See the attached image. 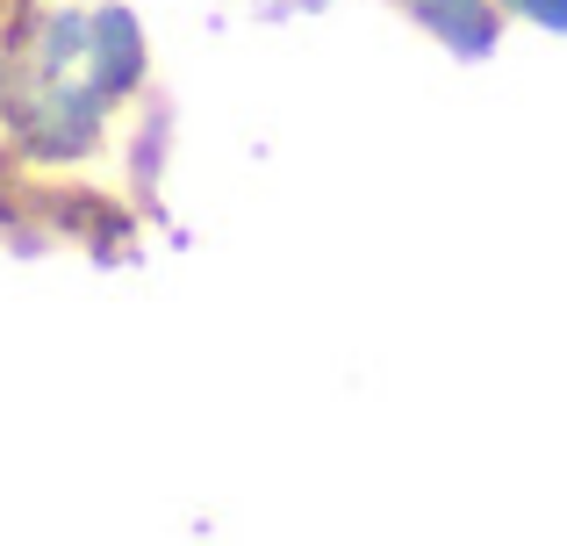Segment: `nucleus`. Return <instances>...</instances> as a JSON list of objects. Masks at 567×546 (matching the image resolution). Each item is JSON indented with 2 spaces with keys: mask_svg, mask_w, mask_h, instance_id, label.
I'll list each match as a JSON object with an SVG mask.
<instances>
[{
  "mask_svg": "<svg viewBox=\"0 0 567 546\" xmlns=\"http://www.w3.org/2000/svg\"><path fill=\"white\" fill-rule=\"evenodd\" d=\"M137 29L130 14H51L37 29V51L14 86V115H22L37 152H86L101 137L109 101L137 80Z\"/></svg>",
  "mask_w": 567,
  "mask_h": 546,
  "instance_id": "1",
  "label": "nucleus"
},
{
  "mask_svg": "<svg viewBox=\"0 0 567 546\" xmlns=\"http://www.w3.org/2000/svg\"><path fill=\"white\" fill-rule=\"evenodd\" d=\"M295 8H317V0H295Z\"/></svg>",
  "mask_w": 567,
  "mask_h": 546,
  "instance_id": "4",
  "label": "nucleus"
},
{
  "mask_svg": "<svg viewBox=\"0 0 567 546\" xmlns=\"http://www.w3.org/2000/svg\"><path fill=\"white\" fill-rule=\"evenodd\" d=\"M410 14L424 29H439L445 51H460V58H482L496 43V8L488 0H410Z\"/></svg>",
  "mask_w": 567,
  "mask_h": 546,
  "instance_id": "2",
  "label": "nucleus"
},
{
  "mask_svg": "<svg viewBox=\"0 0 567 546\" xmlns=\"http://www.w3.org/2000/svg\"><path fill=\"white\" fill-rule=\"evenodd\" d=\"M517 14H532L539 29H567V0H511Z\"/></svg>",
  "mask_w": 567,
  "mask_h": 546,
  "instance_id": "3",
  "label": "nucleus"
}]
</instances>
